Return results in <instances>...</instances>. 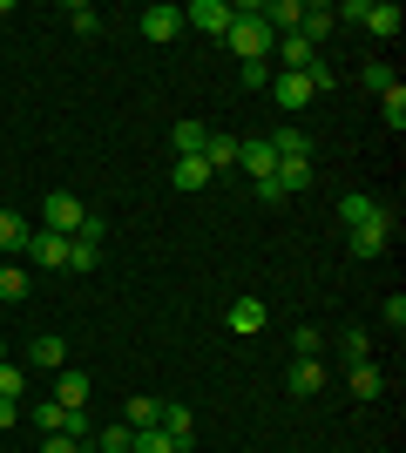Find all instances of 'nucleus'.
Returning a JSON list of instances; mask_svg holds the SVG:
<instances>
[{
    "instance_id": "obj_1",
    "label": "nucleus",
    "mask_w": 406,
    "mask_h": 453,
    "mask_svg": "<svg viewBox=\"0 0 406 453\" xmlns=\"http://www.w3.org/2000/svg\"><path fill=\"white\" fill-rule=\"evenodd\" d=\"M224 48H231L237 61H271V48H278V35H271L264 20H257V0H244V7H231V27H224Z\"/></svg>"
},
{
    "instance_id": "obj_2",
    "label": "nucleus",
    "mask_w": 406,
    "mask_h": 453,
    "mask_svg": "<svg viewBox=\"0 0 406 453\" xmlns=\"http://www.w3.org/2000/svg\"><path fill=\"white\" fill-rule=\"evenodd\" d=\"M393 230H400V217H393V203H379L366 217L359 230H346V244H352V257H379V250L393 244Z\"/></svg>"
},
{
    "instance_id": "obj_3",
    "label": "nucleus",
    "mask_w": 406,
    "mask_h": 453,
    "mask_svg": "<svg viewBox=\"0 0 406 453\" xmlns=\"http://www.w3.org/2000/svg\"><path fill=\"white\" fill-rule=\"evenodd\" d=\"M81 217H88V210H81L68 189H48V203H41V230H55V237H75Z\"/></svg>"
},
{
    "instance_id": "obj_4",
    "label": "nucleus",
    "mask_w": 406,
    "mask_h": 453,
    "mask_svg": "<svg viewBox=\"0 0 406 453\" xmlns=\"http://www.w3.org/2000/svg\"><path fill=\"white\" fill-rule=\"evenodd\" d=\"M183 27H196V35L224 41V27H231V7H224V0H190V7H183Z\"/></svg>"
},
{
    "instance_id": "obj_5",
    "label": "nucleus",
    "mask_w": 406,
    "mask_h": 453,
    "mask_svg": "<svg viewBox=\"0 0 406 453\" xmlns=\"http://www.w3.org/2000/svg\"><path fill=\"white\" fill-rule=\"evenodd\" d=\"M271 55H278V68H271V75H305L311 61H318V48H311L305 35H278V48H271Z\"/></svg>"
},
{
    "instance_id": "obj_6",
    "label": "nucleus",
    "mask_w": 406,
    "mask_h": 453,
    "mask_svg": "<svg viewBox=\"0 0 406 453\" xmlns=\"http://www.w3.org/2000/svg\"><path fill=\"white\" fill-rule=\"evenodd\" d=\"M135 27H142V41H156V48H163V41H176V27H183V7H163V0H156V7H142V14H135Z\"/></svg>"
},
{
    "instance_id": "obj_7",
    "label": "nucleus",
    "mask_w": 406,
    "mask_h": 453,
    "mask_svg": "<svg viewBox=\"0 0 406 453\" xmlns=\"http://www.w3.org/2000/svg\"><path fill=\"white\" fill-rule=\"evenodd\" d=\"M156 426H163V434L176 440V453H183V447L196 440V413L183 406V399H163V419H156Z\"/></svg>"
},
{
    "instance_id": "obj_8",
    "label": "nucleus",
    "mask_w": 406,
    "mask_h": 453,
    "mask_svg": "<svg viewBox=\"0 0 406 453\" xmlns=\"http://www.w3.org/2000/svg\"><path fill=\"white\" fill-rule=\"evenodd\" d=\"M27 257H34L41 271H68V237H55V230H34V237H27Z\"/></svg>"
},
{
    "instance_id": "obj_9",
    "label": "nucleus",
    "mask_w": 406,
    "mask_h": 453,
    "mask_svg": "<svg viewBox=\"0 0 406 453\" xmlns=\"http://www.w3.org/2000/svg\"><path fill=\"white\" fill-rule=\"evenodd\" d=\"M27 237H34V224L20 210H0V257H27Z\"/></svg>"
},
{
    "instance_id": "obj_10",
    "label": "nucleus",
    "mask_w": 406,
    "mask_h": 453,
    "mask_svg": "<svg viewBox=\"0 0 406 453\" xmlns=\"http://www.w3.org/2000/svg\"><path fill=\"white\" fill-rule=\"evenodd\" d=\"M237 170L251 176V183H264L271 170H278V156H271V142L257 135V142H237Z\"/></svg>"
},
{
    "instance_id": "obj_11",
    "label": "nucleus",
    "mask_w": 406,
    "mask_h": 453,
    "mask_svg": "<svg viewBox=\"0 0 406 453\" xmlns=\"http://www.w3.org/2000/svg\"><path fill=\"white\" fill-rule=\"evenodd\" d=\"M400 7H393V0H366V14H359V27H366V35H379V41H393L400 35Z\"/></svg>"
},
{
    "instance_id": "obj_12",
    "label": "nucleus",
    "mask_w": 406,
    "mask_h": 453,
    "mask_svg": "<svg viewBox=\"0 0 406 453\" xmlns=\"http://www.w3.org/2000/svg\"><path fill=\"white\" fill-rule=\"evenodd\" d=\"M285 393H298V399L326 393V365H318V359H291V372H285Z\"/></svg>"
},
{
    "instance_id": "obj_13",
    "label": "nucleus",
    "mask_w": 406,
    "mask_h": 453,
    "mask_svg": "<svg viewBox=\"0 0 406 453\" xmlns=\"http://www.w3.org/2000/svg\"><path fill=\"white\" fill-rule=\"evenodd\" d=\"M271 102H278L285 115L311 109V88H305V75H271Z\"/></svg>"
},
{
    "instance_id": "obj_14",
    "label": "nucleus",
    "mask_w": 406,
    "mask_h": 453,
    "mask_svg": "<svg viewBox=\"0 0 406 453\" xmlns=\"http://www.w3.org/2000/svg\"><path fill=\"white\" fill-rule=\"evenodd\" d=\"M332 27H339V20H332V7L326 0H305V14H298V35L311 41V48H326V35Z\"/></svg>"
},
{
    "instance_id": "obj_15",
    "label": "nucleus",
    "mask_w": 406,
    "mask_h": 453,
    "mask_svg": "<svg viewBox=\"0 0 406 453\" xmlns=\"http://www.w3.org/2000/svg\"><path fill=\"white\" fill-rule=\"evenodd\" d=\"M27 365H41V372H61V365H68V345H61L55 332H41V339H27Z\"/></svg>"
},
{
    "instance_id": "obj_16",
    "label": "nucleus",
    "mask_w": 406,
    "mask_h": 453,
    "mask_svg": "<svg viewBox=\"0 0 406 453\" xmlns=\"http://www.w3.org/2000/svg\"><path fill=\"white\" fill-rule=\"evenodd\" d=\"M27 291H34V278H27V265H20V257H7V265H0V304H20V298H27Z\"/></svg>"
},
{
    "instance_id": "obj_17",
    "label": "nucleus",
    "mask_w": 406,
    "mask_h": 453,
    "mask_svg": "<svg viewBox=\"0 0 406 453\" xmlns=\"http://www.w3.org/2000/svg\"><path fill=\"white\" fill-rule=\"evenodd\" d=\"M55 399L61 406H88V372H81V365H61L55 372Z\"/></svg>"
},
{
    "instance_id": "obj_18",
    "label": "nucleus",
    "mask_w": 406,
    "mask_h": 453,
    "mask_svg": "<svg viewBox=\"0 0 406 453\" xmlns=\"http://www.w3.org/2000/svg\"><path fill=\"white\" fill-rule=\"evenodd\" d=\"M264 298H231V332H244V339H251V332H264Z\"/></svg>"
},
{
    "instance_id": "obj_19",
    "label": "nucleus",
    "mask_w": 406,
    "mask_h": 453,
    "mask_svg": "<svg viewBox=\"0 0 406 453\" xmlns=\"http://www.w3.org/2000/svg\"><path fill=\"white\" fill-rule=\"evenodd\" d=\"M217 170L203 163V156H176V189H211Z\"/></svg>"
},
{
    "instance_id": "obj_20",
    "label": "nucleus",
    "mask_w": 406,
    "mask_h": 453,
    "mask_svg": "<svg viewBox=\"0 0 406 453\" xmlns=\"http://www.w3.org/2000/svg\"><path fill=\"white\" fill-rule=\"evenodd\" d=\"M346 393L352 399H379V393H387V372H379V365H352V379H346Z\"/></svg>"
},
{
    "instance_id": "obj_21",
    "label": "nucleus",
    "mask_w": 406,
    "mask_h": 453,
    "mask_svg": "<svg viewBox=\"0 0 406 453\" xmlns=\"http://www.w3.org/2000/svg\"><path fill=\"white\" fill-rule=\"evenodd\" d=\"M203 163H211L217 176L224 170H237V135H224V129H211V142H203Z\"/></svg>"
},
{
    "instance_id": "obj_22",
    "label": "nucleus",
    "mask_w": 406,
    "mask_h": 453,
    "mask_svg": "<svg viewBox=\"0 0 406 453\" xmlns=\"http://www.w3.org/2000/svg\"><path fill=\"white\" fill-rule=\"evenodd\" d=\"M156 419H163V399H149V393H135L129 406H122V426H135V434H142V426H156Z\"/></svg>"
},
{
    "instance_id": "obj_23",
    "label": "nucleus",
    "mask_w": 406,
    "mask_h": 453,
    "mask_svg": "<svg viewBox=\"0 0 406 453\" xmlns=\"http://www.w3.org/2000/svg\"><path fill=\"white\" fill-rule=\"evenodd\" d=\"M170 142H176V156H203V142H211V122H176Z\"/></svg>"
},
{
    "instance_id": "obj_24",
    "label": "nucleus",
    "mask_w": 406,
    "mask_h": 453,
    "mask_svg": "<svg viewBox=\"0 0 406 453\" xmlns=\"http://www.w3.org/2000/svg\"><path fill=\"white\" fill-rule=\"evenodd\" d=\"M88 447H96V453H129L135 447V426H122V419H116V426H96Z\"/></svg>"
},
{
    "instance_id": "obj_25",
    "label": "nucleus",
    "mask_w": 406,
    "mask_h": 453,
    "mask_svg": "<svg viewBox=\"0 0 406 453\" xmlns=\"http://www.w3.org/2000/svg\"><path fill=\"white\" fill-rule=\"evenodd\" d=\"M372 210H379V196H339V224H346V230H359V224L372 217Z\"/></svg>"
},
{
    "instance_id": "obj_26",
    "label": "nucleus",
    "mask_w": 406,
    "mask_h": 453,
    "mask_svg": "<svg viewBox=\"0 0 406 453\" xmlns=\"http://www.w3.org/2000/svg\"><path fill=\"white\" fill-rule=\"evenodd\" d=\"M34 426H41V434H68V406H61V399H41V406H34Z\"/></svg>"
},
{
    "instance_id": "obj_27",
    "label": "nucleus",
    "mask_w": 406,
    "mask_h": 453,
    "mask_svg": "<svg viewBox=\"0 0 406 453\" xmlns=\"http://www.w3.org/2000/svg\"><path fill=\"white\" fill-rule=\"evenodd\" d=\"M305 88H311V95H332V88H339V68H332V61L318 55V61L305 68Z\"/></svg>"
},
{
    "instance_id": "obj_28",
    "label": "nucleus",
    "mask_w": 406,
    "mask_h": 453,
    "mask_svg": "<svg viewBox=\"0 0 406 453\" xmlns=\"http://www.w3.org/2000/svg\"><path fill=\"white\" fill-rule=\"evenodd\" d=\"M271 183L291 196V189H305V183H311V163H278V170H271Z\"/></svg>"
},
{
    "instance_id": "obj_29",
    "label": "nucleus",
    "mask_w": 406,
    "mask_h": 453,
    "mask_svg": "<svg viewBox=\"0 0 406 453\" xmlns=\"http://www.w3.org/2000/svg\"><path fill=\"white\" fill-rule=\"evenodd\" d=\"M318 352H326L318 325H298V332H291V359H318Z\"/></svg>"
},
{
    "instance_id": "obj_30",
    "label": "nucleus",
    "mask_w": 406,
    "mask_h": 453,
    "mask_svg": "<svg viewBox=\"0 0 406 453\" xmlns=\"http://www.w3.org/2000/svg\"><path fill=\"white\" fill-rule=\"evenodd\" d=\"M359 81H366L372 95H387V88H400V75H393L387 61H366V68H359Z\"/></svg>"
},
{
    "instance_id": "obj_31",
    "label": "nucleus",
    "mask_w": 406,
    "mask_h": 453,
    "mask_svg": "<svg viewBox=\"0 0 406 453\" xmlns=\"http://www.w3.org/2000/svg\"><path fill=\"white\" fill-rule=\"evenodd\" d=\"M339 352H346V365H366V359H372V339L359 332V325H352L346 339H339Z\"/></svg>"
},
{
    "instance_id": "obj_32",
    "label": "nucleus",
    "mask_w": 406,
    "mask_h": 453,
    "mask_svg": "<svg viewBox=\"0 0 406 453\" xmlns=\"http://www.w3.org/2000/svg\"><path fill=\"white\" fill-rule=\"evenodd\" d=\"M102 265V244H81V237H68V271H96Z\"/></svg>"
},
{
    "instance_id": "obj_33",
    "label": "nucleus",
    "mask_w": 406,
    "mask_h": 453,
    "mask_svg": "<svg viewBox=\"0 0 406 453\" xmlns=\"http://www.w3.org/2000/svg\"><path fill=\"white\" fill-rule=\"evenodd\" d=\"M129 453H176V440L163 434V426H142V434H135V447Z\"/></svg>"
},
{
    "instance_id": "obj_34",
    "label": "nucleus",
    "mask_w": 406,
    "mask_h": 453,
    "mask_svg": "<svg viewBox=\"0 0 406 453\" xmlns=\"http://www.w3.org/2000/svg\"><path fill=\"white\" fill-rule=\"evenodd\" d=\"M68 27H75V35H96V27H102V14L88 7V0H68Z\"/></svg>"
},
{
    "instance_id": "obj_35",
    "label": "nucleus",
    "mask_w": 406,
    "mask_h": 453,
    "mask_svg": "<svg viewBox=\"0 0 406 453\" xmlns=\"http://www.w3.org/2000/svg\"><path fill=\"white\" fill-rule=\"evenodd\" d=\"M379 109H387V129H406V88H387Z\"/></svg>"
},
{
    "instance_id": "obj_36",
    "label": "nucleus",
    "mask_w": 406,
    "mask_h": 453,
    "mask_svg": "<svg viewBox=\"0 0 406 453\" xmlns=\"http://www.w3.org/2000/svg\"><path fill=\"white\" fill-rule=\"evenodd\" d=\"M237 81L244 88H271V61H237Z\"/></svg>"
},
{
    "instance_id": "obj_37",
    "label": "nucleus",
    "mask_w": 406,
    "mask_h": 453,
    "mask_svg": "<svg viewBox=\"0 0 406 453\" xmlns=\"http://www.w3.org/2000/svg\"><path fill=\"white\" fill-rule=\"evenodd\" d=\"M20 393H27V372L7 359V365H0V399H20Z\"/></svg>"
},
{
    "instance_id": "obj_38",
    "label": "nucleus",
    "mask_w": 406,
    "mask_h": 453,
    "mask_svg": "<svg viewBox=\"0 0 406 453\" xmlns=\"http://www.w3.org/2000/svg\"><path fill=\"white\" fill-rule=\"evenodd\" d=\"M81 244H102V237H109V217H96V210H88V217H81V230H75Z\"/></svg>"
},
{
    "instance_id": "obj_39",
    "label": "nucleus",
    "mask_w": 406,
    "mask_h": 453,
    "mask_svg": "<svg viewBox=\"0 0 406 453\" xmlns=\"http://www.w3.org/2000/svg\"><path fill=\"white\" fill-rule=\"evenodd\" d=\"M379 311H387V325L400 332V325H406V291H387V304H379Z\"/></svg>"
},
{
    "instance_id": "obj_40",
    "label": "nucleus",
    "mask_w": 406,
    "mask_h": 453,
    "mask_svg": "<svg viewBox=\"0 0 406 453\" xmlns=\"http://www.w3.org/2000/svg\"><path fill=\"white\" fill-rule=\"evenodd\" d=\"M41 453H81V447L68 434H41Z\"/></svg>"
},
{
    "instance_id": "obj_41",
    "label": "nucleus",
    "mask_w": 406,
    "mask_h": 453,
    "mask_svg": "<svg viewBox=\"0 0 406 453\" xmlns=\"http://www.w3.org/2000/svg\"><path fill=\"white\" fill-rule=\"evenodd\" d=\"M14 419H20V399H0V434H14Z\"/></svg>"
},
{
    "instance_id": "obj_42",
    "label": "nucleus",
    "mask_w": 406,
    "mask_h": 453,
    "mask_svg": "<svg viewBox=\"0 0 406 453\" xmlns=\"http://www.w3.org/2000/svg\"><path fill=\"white\" fill-rule=\"evenodd\" d=\"M7 7H14V0H0V20H7Z\"/></svg>"
},
{
    "instance_id": "obj_43",
    "label": "nucleus",
    "mask_w": 406,
    "mask_h": 453,
    "mask_svg": "<svg viewBox=\"0 0 406 453\" xmlns=\"http://www.w3.org/2000/svg\"><path fill=\"white\" fill-rule=\"evenodd\" d=\"M0 365H7V339H0Z\"/></svg>"
},
{
    "instance_id": "obj_44",
    "label": "nucleus",
    "mask_w": 406,
    "mask_h": 453,
    "mask_svg": "<svg viewBox=\"0 0 406 453\" xmlns=\"http://www.w3.org/2000/svg\"><path fill=\"white\" fill-rule=\"evenodd\" d=\"M0 265H7V257H0Z\"/></svg>"
},
{
    "instance_id": "obj_45",
    "label": "nucleus",
    "mask_w": 406,
    "mask_h": 453,
    "mask_svg": "<svg viewBox=\"0 0 406 453\" xmlns=\"http://www.w3.org/2000/svg\"><path fill=\"white\" fill-rule=\"evenodd\" d=\"M81 453H88V447H81Z\"/></svg>"
}]
</instances>
